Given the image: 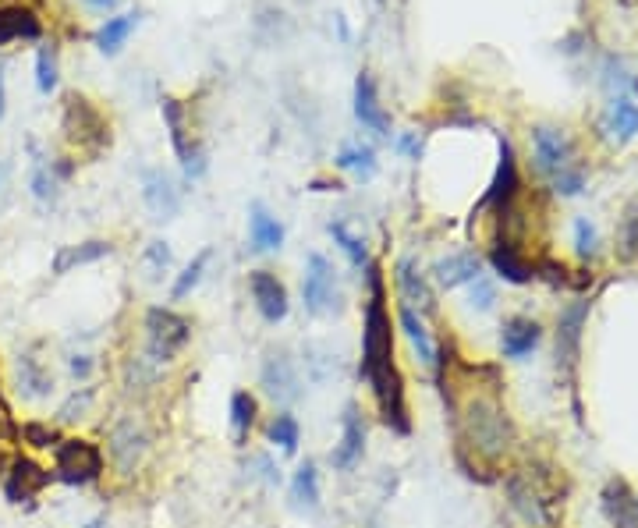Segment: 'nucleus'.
Returning a JSON list of instances; mask_svg holds the SVG:
<instances>
[{"instance_id": "obj_45", "label": "nucleus", "mask_w": 638, "mask_h": 528, "mask_svg": "<svg viewBox=\"0 0 638 528\" xmlns=\"http://www.w3.org/2000/svg\"><path fill=\"white\" fill-rule=\"evenodd\" d=\"M397 146L405 149V153H412L415 160H419V149H422V142H415L412 135H405V139H397Z\"/></svg>"}, {"instance_id": "obj_3", "label": "nucleus", "mask_w": 638, "mask_h": 528, "mask_svg": "<svg viewBox=\"0 0 638 528\" xmlns=\"http://www.w3.org/2000/svg\"><path fill=\"white\" fill-rule=\"evenodd\" d=\"M64 135H68L71 146H78V153H89V156H96L100 149L110 146L107 117L78 93H71L68 100H64Z\"/></svg>"}, {"instance_id": "obj_34", "label": "nucleus", "mask_w": 638, "mask_h": 528, "mask_svg": "<svg viewBox=\"0 0 638 528\" xmlns=\"http://www.w3.org/2000/svg\"><path fill=\"white\" fill-rule=\"evenodd\" d=\"M210 259H213V252L203 249L199 256L192 259V263L185 266V273H181V277L174 280V291H171L174 302H181V298H188L195 288H199V280H203V273H206V266H210Z\"/></svg>"}, {"instance_id": "obj_41", "label": "nucleus", "mask_w": 638, "mask_h": 528, "mask_svg": "<svg viewBox=\"0 0 638 528\" xmlns=\"http://www.w3.org/2000/svg\"><path fill=\"white\" fill-rule=\"evenodd\" d=\"M0 436H18V426H15V419H11V408H8V401H4V390H0Z\"/></svg>"}, {"instance_id": "obj_36", "label": "nucleus", "mask_w": 638, "mask_h": 528, "mask_svg": "<svg viewBox=\"0 0 638 528\" xmlns=\"http://www.w3.org/2000/svg\"><path fill=\"white\" fill-rule=\"evenodd\" d=\"M36 89L39 93H54L57 89V57L50 47H39L36 54Z\"/></svg>"}, {"instance_id": "obj_14", "label": "nucleus", "mask_w": 638, "mask_h": 528, "mask_svg": "<svg viewBox=\"0 0 638 528\" xmlns=\"http://www.w3.org/2000/svg\"><path fill=\"white\" fill-rule=\"evenodd\" d=\"M355 117H358V125L369 128V132L390 135V121H387V114H383L380 96H376V86H373V78H369L366 71H362V75L355 78Z\"/></svg>"}, {"instance_id": "obj_29", "label": "nucleus", "mask_w": 638, "mask_h": 528, "mask_svg": "<svg viewBox=\"0 0 638 528\" xmlns=\"http://www.w3.org/2000/svg\"><path fill=\"white\" fill-rule=\"evenodd\" d=\"M490 263H493V270H497L504 280H511V284H529V280L536 277V273H532V266L518 256V249H514V245H497V249L490 252Z\"/></svg>"}, {"instance_id": "obj_16", "label": "nucleus", "mask_w": 638, "mask_h": 528, "mask_svg": "<svg viewBox=\"0 0 638 528\" xmlns=\"http://www.w3.org/2000/svg\"><path fill=\"white\" fill-rule=\"evenodd\" d=\"M514 192H518V164H514V149L507 139H500V167H497V178H493L490 192H486V199L479 202V210H486V206H500V210H507V202L514 199Z\"/></svg>"}, {"instance_id": "obj_48", "label": "nucleus", "mask_w": 638, "mask_h": 528, "mask_svg": "<svg viewBox=\"0 0 638 528\" xmlns=\"http://www.w3.org/2000/svg\"><path fill=\"white\" fill-rule=\"evenodd\" d=\"M0 185H4V171H0Z\"/></svg>"}, {"instance_id": "obj_18", "label": "nucleus", "mask_w": 638, "mask_h": 528, "mask_svg": "<svg viewBox=\"0 0 638 528\" xmlns=\"http://www.w3.org/2000/svg\"><path fill=\"white\" fill-rule=\"evenodd\" d=\"M160 110H164V121H167V128H171V142H174V153L181 156V167H185L188 174H199L203 171V156L188 146V125H185V110H181V103L167 96Z\"/></svg>"}, {"instance_id": "obj_39", "label": "nucleus", "mask_w": 638, "mask_h": 528, "mask_svg": "<svg viewBox=\"0 0 638 528\" xmlns=\"http://www.w3.org/2000/svg\"><path fill=\"white\" fill-rule=\"evenodd\" d=\"M596 241H600L596 227H592L585 217L575 220V249H578V256H592V252H596Z\"/></svg>"}, {"instance_id": "obj_12", "label": "nucleus", "mask_w": 638, "mask_h": 528, "mask_svg": "<svg viewBox=\"0 0 638 528\" xmlns=\"http://www.w3.org/2000/svg\"><path fill=\"white\" fill-rule=\"evenodd\" d=\"M142 199H146L149 213H153L156 220H171L174 213L181 210L178 185H174L171 174L164 171H146V178H142Z\"/></svg>"}, {"instance_id": "obj_15", "label": "nucleus", "mask_w": 638, "mask_h": 528, "mask_svg": "<svg viewBox=\"0 0 638 528\" xmlns=\"http://www.w3.org/2000/svg\"><path fill=\"white\" fill-rule=\"evenodd\" d=\"M142 451H146V433H142L139 426H135L132 419L121 422V426L110 433V458H114V465L121 468V472H135V465H139Z\"/></svg>"}, {"instance_id": "obj_6", "label": "nucleus", "mask_w": 638, "mask_h": 528, "mask_svg": "<svg viewBox=\"0 0 638 528\" xmlns=\"http://www.w3.org/2000/svg\"><path fill=\"white\" fill-rule=\"evenodd\" d=\"M302 298L305 309L312 316H334L341 312V288H337V270L327 256L312 252L305 259V277H302Z\"/></svg>"}, {"instance_id": "obj_32", "label": "nucleus", "mask_w": 638, "mask_h": 528, "mask_svg": "<svg viewBox=\"0 0 638 528\" xmlns=\"http://www.w3.org/2000/svg\"><path fill=\"white\" fill-rule=\"evenodd\" d=\"M266 436H270V443H277L284 454H295L298 451V440H302V426H298L295 415L281 412V415H273L270 429H266Z\"/></svg>"}, {"instance_id": "obj_2", "label": "nucleus", "mask_w": 638, "mask_h": 528, "mask_svg": "<svg viewBox=\"0 0 638 528\" xmlns=\"http://www.w3.org/2000/svg\"><path fill=\"white\" fill-rule=\"evenodd\" d=\"M511 443V419L497 397H472L461 415V447H472L479 458H500Z\"/></svg>"}, {"instance_id": "obj_22", "label": "nucleus", "mask_w": 638, "mask_h": 528, "mask_svg": "<svg viewBox=\"0 0 638 528\" xmlns=\"http://www.w3.org/2000/svg\"><path fill=\"white\" fill-rule=\"evenodd\" d=\"M436 280H440V288H461V284H472L479 273H483V266H479V256L475 252H454V256L440 259V263L433 266Z\"/></svg>"}, {"instance_id": "obj_19", "label": "nucleus", "mask_w": 638, "mask_h": 528, "mask_svg": "<svg viewBox=\"0 0 638 528\" xmlns=\"http://www.w3.org/2000/svg\"><path fill=\"white\" fill-rule=\"evenodd\" d=\"M539 341H543V327L536 319H507L504 330H500V351L507 358H525Z\"/></svg>"}, {"instance_id": "obj_42", "label": "nucleus", "mask_w": 638, "mask_h": 528, "mask_svg": "<svg viewBox=\"0 0 638 528\" xmlns=\"http://www.w3.org/2000/svg\"><path fill=\"white\" fill-rule=\"evenodd\" d=\"M149 263H153L156 270H167V263H171V249H167L164 241H153V245H149Z\"/></svg>"}, {"instance_id": "obj_33", "label": "nucleus", "mask_w": 638, "mask_h": 528, "mask_svg": "<svg viewBox=\"0 0 638 528\" xmlns=\"http://www.w3.org/2000/svg\"><path fill=\"white\" fill-rule=\"evenodd\" d=\"M330 234H334V241L344 249V256L351 259V266L355 270H362V266H369V252H366V241L358 238V234H351V227L344 224V220H334L330 224Z\"/></svg>"}, {"instance_id": "obj_26", "label": "nucleus", "mask_w": 638, "mask_h": 528, "mask_svg": "<svg viewBox=\"0 0 638 528\" xmlns=\"http://www.w3.org/2000/svg\"><path fill=\"white\" fill-rule=\"evenodd\" d=\"M135 25H139V11L107 18V22L96 29V50H100V54H117V50L125 47V39L135 32Z\"/></svg>"}, {"instance_id": "obj_1", "label": "nucleus", "mask_w": 638, "mask_h": 528, "mask_svg": "<svg viewBox=\"0 0 638 528\" xmlns=\"http://www.w3.org/2000/svg\"><path fill=\"white\" fill-rule=\"evenodd\" d=\"M366 319H362V380L373 383L380 380L387 369H394V327H390V309H387V288H383V270L380 263L369 259L366 266Z\"/></svg>"}, {"instance_id": "obj_9", "label": "nucleus", "mask_w": 638, "mask_h": 528, "mask_svg": "<svg viewBox=\"0 0 638 528\" xmlns=\"http://www.w3.org/2000/svg\"><path fill=\"white\" fill-rule=\"evenodd\" d=\"M249 291H252V302H256L259 316L266 323H281L288 316L291 302H288V288L281 284V277L270 270H252L249 273Z\"/></svg>"}, {"instance_id": "obj_17", "label": "nucleus", "mask_w": 638, "mask_h": 528, "mask_svg": "<svg viewBox=\"0 0 638 528\" xmlns=\"http://www.w3.org/2000/svg\"><path fill=\"white\" fill-rule=\"evenodd\" d=\"M39 36H43V22H39L32 8H25V4H4L0 8V47Z\"/></svg>"}, {"instance_id": "obj_38", "label": "nucleus", "mask_w": 638, "mask_h": 528, "mask_svg": "<svg viewBox=\"0 0 638 528\" xmlns=\"http://www.w3.org/2000/svg\"><path fill=\"white\" fill-rule=\"evenodd\" d=\"M553 188H557V195H578L585 188V171L571 164L568 171L553 174Z\"/></svg>"}, {"instance_id": "obj_47", "label": "nucleus", "mask_w": 638, "mask_h": 528, "mask_svg": "<svg viewBox=\"0 0 638 528\" xmlns=\"http://www.w3.org/2000/svg\"><path fill=\"white\" fill-rule=\"evenodd\" d=\"M4 103H8V96H4V71H0V117H4Z\"/></svg>"}, {"instance_id": "obj_40", "label": "nucleus", "mask_w": 638, "mask_h": 528, "mask_svg": "<svg viewBox=\"0 0 638 528\" xmlns=\"http://www.w3.org/2000/svg\"><path fill=\"white\" fill-rule=\"evenodd\" d=\"M493 302H497V291H493L490 280L479 273V277L472 280V309L486 312V309H493Z\"/></svg>"}, {"instance_id": "obj_8", "label": "nucleus", "mask_w": 638, "mask_h": 528, "mask_svg": "<svg viewBox=\"0 0 638 528\" xmlns=\"http://www.w3.org/2000/svg\"><path fill=\"white\" fill-rule=\"evenodd\" d=\"M259 380H263V390L277 404H291V401L302 397V376H298L295 358H291L288 351H270L266 362H263Z\"/></svg>"}, {"instance_id": "obj_7", "label": "nucleus", "mask_w": 638, "mask_h": 528, "mask_svg": "<svg viewBox=\"0 0 638 528\" xmlns=\"http://www.w3.org/2000/svg\"><path fill=\"white\" fill-rule=\"evenodd\" d=\"M50 479H54V475L43 465H36V461L25 458V454H15V458L8 461V468H4V497H8L11 504H32V500L50 486Z\"/></svg>"}, {"instance_id": "obj_13", "label": "nucleus", "mask_w": 638, "mask_h": 528, "mask_svg": "<svg viewBox=\"0 0 638 528\" xmlns=\"http://www.w3.org/2000/svg\"><path fill=\"white\" fill-rule=\"evenodd\" d=\"M603 514L614 528H638V497L624 479L603 486Z\"/></svg>"}, {"instance_id": "obj_46", "label": "nucleus", "mask_w": 638, "mask_h": 528, "mask_svg": "<svg viewBox=\"0 0 638 528\" xmlns=\"http://www.w3.org/2000/svg\"><path fill=\"white\" fill-rule=\"evenodd\" d=\"M86 8H93V11H110L117 4V0H82Z\"/></svg>"}, {"instance_id": "obj_20", "label": "nucleus", "mask_w": 638, "mask_h": 528, "mask_svg": "<svg viewBox=\"0 0 638 528\" xmlns=\"http://www.w3.org/2000/svg\"><path fill=\"white\" fill-rule=\"evenodd\" d=\"M397 291H401V305L419 309V316L422 312H433V291L426 288V277L415 270L412 259L397 263Z\"/></svg>"}, {"instance_id": "obj_11", "label": "nucleus", "mask_w": 638, "mask_h": 528, "mask_svg": "<svg viewBox=\"0 0 638 528\" xmlns=\"http://www.w3.org/2000/svg\"><path fill=\"white\" fill-rule=\"evenodd\" d=\"M532 149H536L539 171H546L550 178L571 167V142L568 135L557 132V128H536V132H532Z\"/></svg>"}, {"instance_id": "obj_23", "label": "nucleus", "mask_w": 638, "mask_h": 528, "mask_svg": "<svg viewBox=\"0 0 638 528\" xmlns=\"http://www.w3.org/2000/svg\"><path fill=\"white\" fill-rule=\"evenodd\" d=\"M589 312V302L571 305L561 316V330H557V358H561L568 369H575L578 362V341H582V319Z\"/></svg>"}, {"instance_id": "obj_27", "label": "nucleus", "mask_w": 638, "mask_h": 528, "mask_svg": "<svg viewBox=\"0 0 638 528\" xmlns=\"http://www.w3.org/2000/svg\"><path fill=\"white\" fill-rule=\"evenodd\" d=\"M607 128H610V135H614V139H621V142L635 139V135H638V103L631 100V96L621 93V96H614V100H610Z\"/></svg>"}, {"instance_id": "obj_30", "label": "nucleus", "mask_w": 638, "mask_h": 528, "mask_svg": "<svg viewBox=\"0 0 638 528\" xmlns=\"http://www.w3.org/2000/svg\"><path fill=\"white\" fill-rule=\"evenodd\" d=\"M18 383H22L25 397H47L50 390H54L50 373L43 369V362L32 358V355H22V362H18Z\"/></svg>"}, {"instance_id": "obj_31", "label": "nucleus", "mask_w": 638, "mask_h": 528, "mask_svg": "<svg viewBox=\"0 0 638 528\" xmlns=\"http://www.w3.org/2000/svg\"><path fill=\"white\" fill-rule=\"evenodd\" d=\"M291 497H295L298 507H319V472L312 461H305V465H298L295 479H291Z\"/></svg>"}, {"instance_id": "obj_25", "label": "nucleus", "mask_w": 638, "mask_h": 528, "mask_svg": "<svg viewBox=\"0 0 638 528\" xmlns=\"http://www.w3.org/2000/svg\"><path fill=\"white\" fill-rule=\"evenodd\" d=\"M397 323H401L405 337L412 341L419 362L422 365H436V344H433V337H429V330H426V323H422L419 312L408 309V305H397Z\"/></svg>"}, {"instance_id": "obj_28", "label": "nucleus", "mask_w": 638, "mask_h": 528, "mask_svg": "<svg viewBox=\"0 0 638 528\" xmlns=\"http://www.w3.org/2000/svg\"><path fill=\"white\" fill-rule=\"evenodd\" d=\"M256 415H259V401L249 390H238V394L231 397V433L238 447H245V440H249L252 426H256Z\"/></svg>"}, {"instance_id": "obj_10", "label": "nucleus", "mask_w": 638, "mask_h": 528, "mask_svg": "<svg viewBox=\"0 0 638 528\" xmlns=\"http://www.w3.org/2000/svg\"><path fill=\"white\" fill-rule=\"evenodd\" d=\"M362 451H366V422H362L355 404H348V408H344L341 443H337L334 454H330V465L348 472V468H355L358 461H362Z\"/></svg>"}, {"instance_id": "obj_35", "label": "nucleus", "mask_w": 638, "mask_h": 528, "mask_svg": "<svg viewBox=\"0 0 638 528\" xmlns=\"http://www.w3.org/2000/svg\"><path fill=\"white\" fill-rule=\"evenodd\" d=\"M337 167L358 174V178H373L376 174V153L369 146H348L341 156H337Z\"/></svg>"}, {"instance_id": "obj_44", "label": "nucleus", "mask_w": 638, "mask_h": 528, "mask_svg": "<svg viewBox=\"0 0 638 528\" xmlns=\"http://www.w3.org/2000/svg\"><path fill=\"white\" fill-rule=\"evenodd\" d=\"M89 369H93V362H89L86 355H75V358H71V373H75V376H82V380H86Z\"/></svg>"}, {"instance_id": "obj_24", "label": "nucleus", "mask_w": 638, "mask_h": 528, "mask_svg": "<svg viewBox=\"0 0 638 528\" xmlns=\"http://www.w3.org/2000/svg\"><path fill=\"white\" fill-rule=\"evenodd\" d=\"M110 252H114V245H110V241H82V245H64V249L54 256V273H57V277H64V273H71L75 266L100 263V259L110 256Z\"/></svg>"}, {"instance_id": "obj_5", "label": "nucleus", "mask_w": 638, "mask_h": 528, "mask_svg": "<svg viewBox=\"0 0 638 528\" xmlns=\"http://www.w3.org/2000/svg\"><path fill=\"white\" fill-rule=\"evenodd\" d=\"M54 479L68 482V486H89L103 475V451L89 440H61L54 447Z\"/></svg>"}, {"instance_id": "obj_37", "label": "nucleus", "mask_w": 638, "mask_h": 528, "mask_svg": "<svg viewBox=\"0 0 638 528\" xmlns=\"http://www.w3.org/2000/svg\"><path fill=\"white\" fill-rule=\"evenodd\" d=\"M18 436H22L29 447H57V429L47 426V422H25L22 429H18Z\"/></svg>"}, {"instance_id": "obj_43", "label": "nucleus", "mask_w": 638, "mask_h": 528, "mask_svg": "<svg viewBox=\"0 0 638 528\" xmlns=\"http://www.w3.org/2000/svg\"><path fill=\"white\" fill-rule=\"evenodd\" d=\"M624 245H628V252H635V245H638V210H631V217H628V231H624Z\"/></svg>"}, {"instance_id": "obj_4", "label": "nucleus", "mask_w": 638, "mask_h": 528, "mask_svg": "<svg viewBox=\"0 0 638 528\" xmlns=\"http://www.w3.org/2000/svg\"><path fill=\"white\" fill-rule=\"evenodd\" d=\"M188 341H192V319L188 316L164 309V305L146 312V348L156 362H174L188 348Z\"/></svg>"}, {"instance_id": "obj_21", "label": "nucleus", "mask_w": 638, "mask_h": 528, "mask_svg": "<svg viewBox=\"0 0 638 528\" xmlns=\"http://www.w3.org/2000/svg\"><path fill=\"white\" fill-rule=\"evenodd\" d=\"M249 241L256 252H277L284 245V224L259 202L249 213Z\"/></svg>"}]
</instances>
